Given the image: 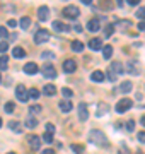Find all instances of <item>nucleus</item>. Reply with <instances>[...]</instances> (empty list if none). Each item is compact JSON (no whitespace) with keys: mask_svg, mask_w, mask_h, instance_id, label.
<instances>
[{"mask_svg":"<svg viewBox=\"0 0 145 154\" xmlns=\"http://www.w3.org/2000/svg\"><path fill=\"white\" fill-rule=\"evenodd\" d=\"M89 140H90L92 144H96V146H99V147H104V146H108L106 134L102 132V130H90Z\"/></svg>","mask_w":145,"mask_h":154,"instance_id":"nucleus-1","label":"nucleus"},{"mask_svg":"<svg viewBox=\"0 0 145 154\" xmlns=\"http://www.w3.org/2000/svg\"><path fill=\"white\" fill-rule=\"evenodd\" d=\"M132 106H133V101H132V99L130 98H123V99H120V101L116 103V111L121 115V113H125V111H128Z\"/></svg>","mask_w":145,"mask_h":154,"instance_id":"nucleus-2","label":"nucleus"},{"mask_svg":"<svg viewBox=\"0 0 145 154\" xmlns=\"http://www.w3.org/2000/svg\"><path fill=\"white\" fill-rule=\"evenodd\" d=\"M16 98L21 101V103H26L29 99V91L26 88H24V84H19L16 88Z\"/></svg>","mask_w":145,"mask_h":154,"instance_id":"nucleus-3","label":"nucleus"},{"mask_svg":"<svg viewBox=\"0 0 145 154\" xmlns=\"http://www.w3.org/2000/svg\"><path fill=\"white\" fill-rule=\"evenodd\" d=\"M63 16L67 17V19H77L80 16V11H78L77 5H67L63 9Z\"/></svg>","mask_w":145,"mask_h":154,"instance_id":"nucleus-4","label":"nucleus"},{"mask_svg":"<svg viewBox=\"0 0 145 154\" xmlns=\"http://www.w3.org/2000/svg\"><path fill=\"white\" fill-rule=\"evenodd\" d=\"M50 39V33H48V29H38V33L34 34V43H46Z\"/></svg>","mask_w":145,"mask_h":154,"instance_id":"nucleus-5","label":"nucleus"},{"mask_svg":"<svg viewBox=\"0 0 145 154\" xmlns=\"http://www.w3.org/2000/svg\"><path fill=\"white\" fill-rule=\"evenodd\" d=\"M41 70H43V75H45L46 79H55L56 77V70H55V67L51 65V63H45Z\"/></svg>","mask_w":145,"mask_h":154,"instance_id":"nucleus-6","label":"nucleus"},{"mask_svg":"<svg viewBox=\"0 0 145 154\" xmlns=\"http://www.w3.org/2000/svg\"><path fill=\"white\" fill-rule=\"evenodd\" d=\"M78 120L80 122H85L89 118V111H87V105L85 103H78Z\"/></svg>","mask_w":145,"mask_h":154,"instance_id":"nucleus-7","label":"nucleus"},{"mask_svg":"<svg viewBox=\"0 0 145 154\" xmlns=\"http://www.w3.org/2000/svg\"><path fill=\"white\" fill-rule=\"evenodd\" d=\"M28 142L34 151H38V149L41 147V137H38V135H33V134L28 135Z\"/></svg>","mask_w":145,"mask_h":154,"instance_id":"nucleus-8","label":"nucleus"},{"mask_svg":"<svg viewBox=\"0 0 145 154\" xmlns=\"http://www.w3.org/2000/svg\"><path fill=\"white\" fill-rule=\"evenodd\" d=\"M75 69H77V63H75V60L68 58V60L63 62V70L67 72V74H72V72H75Z\"/></svg>","mask_w":145,"mask_h":154,"instance_id":"nucleus-9","label":"nucleus"},{"mask_svg":"<svg viewBox=\"0 0 145 154\" xmlns=\"http://www.w3.org/2000/svg\"><path fill=\"white\" fill-rule=\"evenodd\" d=\"M51 28L55 29V31H58V33H67L68 29H70L67 24H63L61 21H53L51 22Z\"/></svg>","mask_w":145,"mask_h":154,"instance_id":"nucleus-10","label":"nucleus"},{"mask_svg":"<svg viewBox=\"0 0 145 154\" xmlns=\"http://www.w3.org/2000/svg\"><path fill=\"white\" fill-rule=\"evenodd\" d=\"M89 48L92 50V51H99V50H102L104 46H102V41H101L99 38H94L89 41Z\"/></svg>","mask_w":145,"mask_h":154,"instance_id":"nucleus-11","label":"nucleus"},{"mask_svg":"<svg viewBox=\"0 0 145 154\" xmlns=\"http://www.w3.org/2000/svg\"><path fill=\"white\" fill-rule=\"evenodd\" d=\"M48 16H50V9H48L46 5H43V7L38 9V19L39 21H48Z\"/></svg>","mask_w":145,"mask_h":154,"instance_id":"nucleus-12","label":"nucleus"},{"mask_svg":"<svg viewBox=\"0 0 145 154\" xmlns=\"http://www.w3.org/2000/svg\"><path fill=\"white\" fill-rule=\"evenodd\" d=\"M87 29H89L90 33H97L101 29V24H99V19H90L87 22Z\"/></svg>","mask_w":145,"mask_h":154,"instance_id":"nucleus-13","label":"nucleus"},{"mask_svg":"<svg viewBox=\"0 0 145 154\" xmlns=\"http://www.w3.org/2000/svg\"><path fill=\"white\" fill-rule=\"evenodd\" d=\"M39 69H38V63H34V62H29V63H26L24 65V72L28 74V75H33V74H36Z\"/></svg>","mask_w":145,"mask_h":154,"instance_id":"nucleus-14","label":"nucleus"},{"mask_svg":"<svg viewBox=\"0 0 145 154\" xmlns=\"http://www.w3.org/2000/svg\"><path fill=\"white\" fill-rule=\"evenodd\" d=\"M58 106H60V110L63 111V113H68V111H72V108H73V106H72V101H70V99H61Z\"/></svg>","mask_w":145,"mask_h":154,"instance_id":"nucleus-15","label":"nucleus"},{"mask_svg":"<svg viewBox=\"0 0 145 154\" xmlns=\"http://www.w3.org/2000/svg\"><path fill=\"white\" fill-rule=\"evenodd\" d=\"M128 72L132 74V75H138V74H140V65H138V62L130 60V62H128Z\"/></svg>","mask_w":145,"mask_h":154,"instance_id":"nucleus-16","label":"nucleus"},{"mask_svg":"<svg viewBox=\"0 0 145 154\" xmlns=\"http://www.w3.org/2000/svg\"><path fill=\"white\" fill-rule=\"evenodd\" d=\"M109 70L114 72L116 75H121L123 72H125V70H123V63H121V62H113L111 67H109Z\"/></svg>","mask_w":145,"mask_h":154,"instance_id":"nucleus-17","label":"nucleus"},{"mask_svg":"<svg viewBox=\"0 0 145 154\" xmlns=\"http://www.w3.org/2000/svg\"><path fill=\"white\" fill-rule=\"evenodd\" d=\"M104 72L102 70H94L92 72V74H90V79H92V81H96V82H102V81H104Z\"/></svg>","mask_w":145,"mask_h":154,"instance_id":"nucleus-18","label":"nucleus"},{"mask_svg":"<svg viewBox=\"0 0 145 154\" xmlns=\"http://www.w3.org/2000/svg\"><path fill=\"white\" fill-rule=\"evenodd\" d=\"M132 89H133V84L130 82V81H125V82H121L120 84V93H130V91H132Z\"/></svg>","mask_w":145,"mask_h":154,"instance_id":"nucleus-19","label":"nucleus"},{"mask_svg":"<svg viewBox=\"0 0 145 154\" xmlns=\"http://www.w3.org/2000/svg\"><path fill=\"white\" fill-rule=\"evenodd\" d=\"M12 57L14 58H22V57H26V50L21 48V46H16V48L12 50Z\"/></svg>","mask_w":145,"mask_h":154,"instance_id":"nucleus-20","label":"nucleus"},{"mask_svg":"<svg viewBox=\"0 0 145 154\" xmlns=\"http://www.w3.org/2000/svg\"><path fill=\"white\" fill-rule=\"evenodd\" d=\"M108 110H109V106H108L106 103H99V105H97V111H96V115L102 116L104 113H108Z\"/></svg>","mask_w":145,"mask_h":154,"instance_id":"nucleus-21","label":"nucleus"},{"mask_svg":"<svg viewBox=\"0 0 145 154\" xmlns=\"http://www.w3.org/2000/svg\"><path fill=\"white\" fill-rule=\"evenodd\" d=\"M43 93H45L46 96H53V94L56 93L55 84H46V86H45V89H43Z\"/></svg>","mask_w":145,"mask_h":154,"instance_id":"nucleus-22","label":"nucleus"},{"mask_svg":"<svg viewBox=\"0 0 145 154\" xmlns=\"http://www.w3.org/2000/svg\"><path fill=\"white\" fill-rule=\"evenodd\" d=\"M24 125L28 127V128H34V127H38V120L34 116H28L26 122H24Z\"/></svg>","mask_w":145,"mask_h":154,"instance_id":"nucleus-23","label":"nucleus"},{"mask_svg":"<svg viewBox=\"0 0 145 154\" xmlns=\"http://www.w3.org/2000/svg\"><path fill=\"white\" fill-rule=\"evenodd\" d=\"M102 57L106 58V60H109L113 57V46H109V45H106L104 48H102Z\"/></svg>","mask_w":145,"mask_h":154,"instance_id":"nucleus-24","label":"nucleus"},{"mask_svg":"<svg viewBox=\"0 0 145 154\" xmlns=\"http://www.w3.org/2000/svg\"><path fill=\"white\" fill-rule=\"evenodd\" d=\"M72 50L73 51H77V53H80V51L84 50V43H80V41H77V39L72 41Z\"/></svg>","mask_w":145,"mask_h":154,"instance_id":"nucleus-25","label":"nucleus"},{"mask_svg":"<svg viewBox=\"0 0 145 154\" xmlns=\"http://www.w3.org/2000/svg\"><path fill=\"white\" fill-rule=\"evenodd\" d=\"M70 147H72V151L75 154H84V146H80V144H72V146H70Z\"/></svg>","mask_w":145,"mask_h":154,"instance_id":"nucleus-26","label":"nucleus"},{"mask_svg":"<svg viewBox=\"0 0 145 154\" xmlns=\"http://www.w3.org/2000/svg\"><path fill=\"white\" fill-rule=\"evenodd\" d=\"M9 67V57H0V70H7Z\"/></svg>","mask_w":145,"mask_h":154,"instance_id":"nucleus-27","label":"nucleus"},{"mask_svg":"<svg viewBox=\"0 0 145 154\" xmlns=\"http://www.w3.org/2000/svg\"><path fill=\"white\" fill-rule=\"evenodd\" d=\"M19 24H21V28L22 29H28L29 26H31V19H29V17H22V19L19 21Z\"/></svg>","mask_w":145,"mask_h":154,"instance_id":"nucleus-28","label":"nucleus"},{"mask_svg":"<svg viewBox=\"0 0 145 154\" xmlns=\"http://www.w3.org/2000/svg\"><path fill=\"white\" fill-rule=\"evenodd\" d=\"M21 123H19V122H9V128H12V130H16L17 134L19 132H22V128H21Z\"/></svg>","mask_w":145,"mask_h":154,"instance_id":"nucleus-29","label":"nucleus"},{"mask_svg":"<svg viewBox=\"0 0 145 154\" xmlns=\"http://www.w3.org/2000/svg\"><path fill=\"white\" fill-rule=\"evenodd\" d=\"M39 89H36V88H33V89H29V99H38L39 98Z\"/></svg>","mask_w":145,"mask_h":154,"instance_id":"nucleus-30","label":"nucleus"},{"mask_svg":"<svg viewBox=\"0 0 145 154\" xmlns=\"http://www.w3.org/2000/svg\"><path fill=\"white\" fill-rule=\"evenodd\" d=\"M4 108H5V113H9V115H10V113H14V110H16V105H14L12 101H9V103H5V106H4Z\"/></svg>","mask_w":145,"mask_h":154,"instance_id":"nucleus-31","label":"nucleus"},{"mask_svg":"<svg viewBox=\"0 0 145 154\" xmlns=\"http://www.w3.org/2000/svg\"><path fill=\"white\" fill-rule=\"evenodd\" d=\"M135 16L138 17L142 22H145V7H140L138 11H137V14H135Z\"/></svg>","mask_w":145,"mask_h":154,"instance_id":"nucleus-32","label":"nucleus"},{"mask_svg":"<svg viewBox=\"0 0 145 154\" xmlns=\"http://www.w3.org/2000/svg\"><path fill=\"white\" fill-rule=\"evenodd\" d=\"M113 33H114V26H113V24H108L106 29H104V36H106V38H109Z\"/></svg>","mask_w":145,"mask_h":154,"instance_id":"nucleus-33","label":"nucleus"},{"mask_svg":"<svg viewBox=\"0 0 145 154\" xmlns=\"http://www.w3.org/2000/svg\"><path fill=\"white\" fill-rule=\"evenodd\" d=\"M39 111H41V105H31L29 106V113H31V115H36Z\"/></svg>","mask_w":145,"mask_h":154,"instance_id":"nucleus-34","label":"nucleus"},{"mask_svg":"<svg viewBox=\"0 0 145 154\" xmlns=\"http://www.w3.org/2000/svg\"><path fill=\"white\" fill-rule=\"evenodd\" d=\"M41 139H43V140H45L46 144H51V142H53V134H50V132H45Z\"/></svg>","mask_w":145,"mask_h":154,"instance_id":"nucleus-35","label":"nucleus"},{"mask_svg":"<svg viewBox=\"0 0 145 154\" xmlns=\"http://www.w3.org/2000/svg\"><path fill=\"white\" fill-rule=\"evenodd\" d=\"M61 94H63V98H72L73 96V93H72V89H68V88H63L61 89Z\"/></svg>","mask_w":145,"mask_h":154,"instance_id":"nucleus-36","label":"nucleus"},{"mask_svg":"<svg viewBox=\"0 0 145 154\" xmlns=\"http://www.w3.org/2000/svg\"><path fill=\"white\" fill-rule=\"evenodd\" d=\"M7 36H9V31H7V28L0 26V38H2V39H5Z\"/></svg>","mask_w":145,"mask_h":154,"instance_id":"nucleus-37","label":"nucleus"},{"mask_svg":"<svg viewBox=\"0 0 145 154\" xmlns=\"http://www.w3.org/2000/svg\"><path fill=\"white\" fill-rule=\"evenodd\" d=\"M133 128H135V122L133 120H128V122H126V130H128V132H133Z\"/></svg>","mask_w":145,"mask_h":154,"instance_id":"nucleus-38","label":"nucleus"},{"mask_svg":"<svg viewBox=\"0 0 145 154\" xmlns=\"http://www.w3.org/2000/svg\"><path fill=\"white\" fill-rule=\"evenodd\" d=\"M116 26H118V28H128V26H132V22H130V21H120Z\"/></svg>","mask_w":145,"mask_h":154,"instance_id":"nucleus-39","label":"nucleus"},{"mask_svg":"<svg viewBox=\"0 0 145 154\" xmlns=\"http://www.w3.org/2000/svg\"><path fill=\"white\" fill-rule=\"evenodd\" d=\"M7 50H9V43L2 41V43H0V53H4V51H7Z\"/></svg>","mask_w":145,"mask_h":154,"instance_id":"nucleus-40","label":"nucleus"},{"mask_svg":"<svg viewBox=\"0 0 145 154\" xmlns=\"http://www.w3.org/2000/svg\"><path fill=\"white\" fill-rule=\"evenodd\" d=\"M41 57H43V58H53V51H43V53H41Z\"/></svg>","mask_w":145,"mask_h":154,"instance_id":"nucleus-41","label":"nucleus"},{"mask_svg":"<svg viewBox=\"0 0 145 154\" xmlns=\"http://www.w3.org/2000/svg\"><path fill=\"white\" fill-rule=\"evenodd\" d=\"M46 132L55 134V125H51V123H46Z\"/></svg>","mask_w":145,"mask_h":154,"instance_id":"nucleus-42","label":"nucleus"},{"mask_svg":"<svg viewBox=\"0 0 145 154\" xmlns=\"http://www.w3.org/2000/svg\"><path fill=\"white\" fill-rule=\"evenodd\" d=\"M137 137H138V140H140V142L144 144V142H145V130H142V132H138V135H137Z\"/></svg>","mask_w":145,"mask_h":154,"instance_id":"nucleus-43","label":"nucleus"},{"mask_svg":"<svg viewBox=\"0 0 145 154\" xmlns=\"http://www.w3.org/2000/svg\"><path fill=\"white\" fill-rule=\"evenodd\" d=\"M120 154H130L128 147H126V146H125V144H121V151H120Z\"/></svg>","mask_w":145,"mask_h":154,"instance_id":"nucleus-44","label":"nucleus"},{"mask_svg":"<svg viewBox=\"0 0 145 154\" xmlns=\"http://www.w3.org/2000/svg\"><path fill=\"white\" fill-rule=\"evenodd\" d=\"M126 2H128V5H132V7H135V5L140 4V0H126Z\"/></svg>","mask_w":145,"mask_h":154,"instance_id":"nucleus-45","label":"nucleus"},{"mask_svg":"<svg viewBox=\"0 0 145 154\" xmlns=\"http://www.w3.org/2000/svg\"><path fill=\"white\" fill-rule=\"evenodd\" d=\"M7 26H9V28H16V26H17V22L14 21V19H9V22H7Z\"/></svg>","mask_w":145,"mask_h":154,"instance_id":"nucleus-46","label":"nucleus"},{"mask_svg":"<svg viewBox=\"0 0 145 154\" xmlns=\"http://www.w3.org/2000/svg\"><path fill=\"white\" fill-rule=\"evenodd\" d=\"M73 31L80 33V31H82V26H80V24H75V26H73Z\"/></svg>","mask_w":145,"mask_h":154,"instance_id":"nucleus-47","label":"nucleus"},{"mask_svg":"<svg viewBox=\"0 0 145 154\" xmlns=\"http://www.w3.org/2000/svg\"><path fill=\"white\" fill-rule=\"evenodd\" d=\"M137 28H138V31H145V22H140Z\"/></svg>","mask_w":145,"mask_h":154,"instance_id":"nucleus-48","label":"nucleus"},{"mask_svg":"<svg viewBox=\"0 0 145 154\" xmlns=\"http://www.w3.org/2000/svg\"><path fill=\"white\" fill-rule=\"evenodd\" d=\"M41 154H55V152H53V149H45Z\"/></svg>","mask_w":145,"mask_h":154,"instance_id":"nucleus-49","label":"nucleus"},{"mask_svg":"<svg viewBox=\"0 0 145 154\" xmlns=\"http://www.w3.org/2000/svg\"><path fill=\"white\" fill-rule=\"evenodd\" d=\"M140 123H142V125H144V127H145V115H144V116H142V120H140Z\"/></svg>","mask_w":145,"mask_h":154,"instance_id":"nucleus-50","label":"nucleus"},{"mask_svg":"<svg viewBox=\"0 0 145 154\" xmlns=\"http://www.w3.org/2000/svg\"><path fill=\"white\" fill-rule=\"evenodd\" d=\"M0 127H2V118H0Z\"/></svg>","mask_w":145,"mask_h":154,"instance_id":"nucleus-51","label":"nucleus"},{"mask_svg":"<svg viewBox=\"0 0 145 154\" xmlns=\"http://www.w3.org/2000/svg\"><path fill=\"white\" fill-rule=\"evenodd\" d=\"M7 154H16V152H7Z\"/></svg>","mask_w":145,"mask_h":154,"instance_id":"nucleus-52","label":"nucleus"}]
</instances>
